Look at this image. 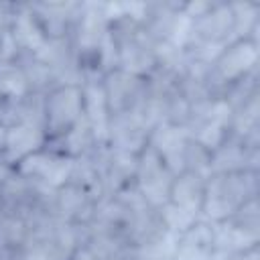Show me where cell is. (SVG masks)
<instances>
[{
	"mask_svg": "<svg viewBox=\"0 0 260 260\" xmlns=\"http://www.w3.org/2000/svg\"><path fill=\"white\" fill-rule=\"evenodd\" d=\"M228 260H260V244L246 248V250H240V252L232 254Z\"/></svg>",
	"mask_w": 260,
	"mask_h": 260,
	"instance_id": "484cf974",
	"label": "cell"
},
{
	"mask_svg": "<svg viewBox=\"0 0 260 260\" xmlns=\"http://www.w3.org/2000/svg\"><path fill=\"white\" fill-rule=\"evenodd\" d=\"M232 114L234 112L223 98H209L191 106V116L185 128L195 142L207 150H215L230 136Z\"/></svg>",
	"mask_w": 260,
	"mask_h": 260,
	"instance_id": "5b68a950",
	"label": "cell"
},
{
	"mask_svg": "<svg viewBox=\"0 0 260 260\" xmlns=\"http://www.w3.org/2000/svg\"><path fill=\"white\" fill-rule=\"evenodd\" d=\"M6 134H8V126H4V124L0 122V154H2V150H4V142H6Z\"/></svg>",
	"mask_w": 260,
	"mask_h": 260,
	"instance_id": "4316f807",
	"label": "cell"
},
{
	"mask_svg": "<svg viewBox=\"0 0 260 260\" xmlns=\"http://www.w3.org/2000/svg\"><path fill=\"white\" fill-rule=\"evenodd\" d=\"M51 148H55L57 152L65 154L67 158L75 160V158H81L85 154H89L98 144H102L91 128V124L87 122V118L83 116L67 134H63L61 138L57 140H51L47 142Z\"/></svg>",
	"mask_w": 260,
	"mask_h": 260,
	"instance_id": "ac0fdd59",
	"label": "cell"
},
{
	"mask_svg": "<svg viewBox=\"0 0 260 260\" xmlns=\"http://www.w3.org/2000/svg\"><path fill=\"white\" fill-rule=\"evenodd\" d=\"M67 256L69 254L51 238L30 236V240L20 250L18 260H67Z\"/></svg>",
	"mask_w": 260,
	"mask_h": 260,
	"instance_id": "7402d4cb",
	"label": "cell"
},
{
	"mask_svg": "<svg viewBox=\"0 0 260 260\" xmlns=\"http://www.w3.org/2000/svg\"><path fill=\"white\" fill-rule=\"evenodd\" d=\"M205 179L199 173L193 171H181L173 177L171 189H169V201L171 205L201 217V203H203V191H205Z\"/></svg>",
	"mask_w": 260,
	"mask_h": 260,
	"instance_id": "2e32d148",
	"label": "cell"
},
{
	"mask_svg": "<svg viewBox=\"0 0 260 260\" xmlns=\"http://www.w3.org/2000/svg\"><path fill=\"white\" fill-rule=\"evenodd\" d=\"M213 256L215 223H209L199 217L185 232L173 238L171 260H213Z\"/></svg>",
	"mask_w": 260,
	"mask_h": 260,
	"instance_id": "8fae6325",
	"label": "cell"
},
{
	"mask_svg": "<svg viewBox=\"0 0 260 260\" xmlns=\"http://www.w3.org/2000/svg\"><path fill=\"white\" fill-rule=\"evenodd\" d=\"M71 165H73L71 158H67L65 154H61L55 148H51L49 144H45L41 150L26 156L14 171L18 175H22L24 179L55 191L69 181Z\"/></svg>",
	"mask_w": 260,
	"mask_h": 260,
	"instance_id": "ba28073f",
	"label": "cell"
},
{
	"mask_svg": "<svg viewBox=\"0 0 260 260\" xmlns=\"http://www.w3.org/2000/svg\"><path fill=\"white\" fill-rule=\"evenodd\" d=\"M53 205H55V215L61 221L75 223V225H89L93 219L98 201L85 189L67 181L65 185L55 189Z\"/></svg>",
	"mask_w": 260,
	"mask_h": 260,
	"instance_id": "5bb4252c",
	"label": "cell"
},
{
	"mask_svg": "<svg viewBox=\"0 0 260 260\" xmlns=\"http://www.w3.org/2000/svg\"><path fill=\"white\" fill-rule=\"evenodd\" d=\"M108 2H81L69 41L83 79L104 75V49L108 43Z\"/></svg>",
	"mask_w": 260,
	"mask_h": 260,
	"instance_id": "6da1fadb",
	"label": "cell"
},
{
	"mask_svg": "<svg viewBox=\"0 0 260 260\" xmlns=\"http://www.w3.org/2000/svg\"><path fill=\"white\" fill-rule=\"evenodd\" d=\"M234 14V39L260 41V2L238 0L230 2Z\"/></svg>",
	"mask_w": 260,
	"mask_h": 260,
	"instance_id": "ffe728a7",
	"label": "cell"
},
{
	"mask_svg": "<svg viewBox=\"0 0 260 260\" xmlns=\"http://www.w3.org/2000/svg\"><path fill=\"white\" fill-rule=\"evenodd\" d=\"M240 171H260V146H250L230 134L215 150H211V175Z\"/></svg>",
	"mask_w": 260,
	"mask_h": 260,
	"instance_id": "4fadbf2b",
	"label": "cell"
},
{
	"mask_svg": "<svg viewBox=\"0 0 260 260\" xmlns=\"http://www.w3.org/2000/svg\"><path fill=\"white\" fill-rule=\"evenodd\" d=\"M18 63L24 69V75L28 79V85L32 89V93H41L45 95L47 91H51L53 87L59 85L57 73L53 71V67L49 63H45L41 57L37 55H22L18 59Z\"/></svg>",
	"mask_w": 260,
	"mask_h": 260,
	"instance_id": "44dd1931",
	"label": "cell"
},
{
	"mask_svg": "<svg viewBox=\"0 0 260 260\" xmlns=\"http://www.w3.org/2000/svg\"><path fill=\"white\" fill-rule=\"evenodd\" d=\"M32 93L18 61H0V104L20 102Z\"/></svg>",
	"mask_w": 260,
	"mask_h": 260,
	"instance_id": "d6986e66",
	"label": "cell"
},
{
	"mask_svg": "<svg viewBox=\"0 0 260 260\" xmlns=\"http://www.w3.org/2000/svg\"><path fill=\"white\" fill-rule=\"evenodd\" d=\"M150 126L136 112L110 116L106 144L114 150H124L132 154H140L148 144Z\"/></svg>",
	"mask_w": 260,
	"mask_h": 260,
	"instance_id": "30bf717a",
	"label": "cell"
},
{
	"mask_svg": "<svg viewBox=\"0 0 260 260\" xmlns=\"http://www.w3.org/2000/svg\"><path fill=\"white\" fill-rule=\"evenodd\" d=\"M83 118L81 83H63L43 95V132L47 142L67 134Z\"/></svg>",
	"mask_w": 260,
	"mask_h": 260,
	"instance_id": "277c9868",
	"label": "cell"
},
{
	"mask_svg": "<svg viewBox=\"0 0 260 260\" xmlns=\"http://www.w3.org/2000/svg\"><path fill=\"white\" fill-rule=\"evenodd\" d=\"M260 71V41L234 39L211 61V89L223 98L225 89Z\"/></svg>",
	"mask_w": 260,
	"mask_h": 260,
	"instance_id": "3957f363",
	"label": "cell"
},
{
	"mask_svg": "<svg viewBox=\"0 0 260 260\" xmlns=\"http://www.w3.org/2000/svg\"><path fill=\"white\" fill-rule=\"evenodd\" d=\"M37 26L47 41L69 39L81 2H26Z\"/></svg>",
	"mask_w": 260,
	"mask_h": 260,
	"instance_id": "9c48e42d",
	"label": "cell"
},
{
	"mask_svg": "<svg viewBox=\"0 0 260 260\" xmlns=\"http://www.w3.org/2000/svg\"><path fill=\"white\" fill-rule=\"evenodd\" d=\"M158 215H160V221H162V225H165V230L169 232L171 238L179 236L193 221L199 219V217H195V215H191V213H187V211H183V209H179L171 203H165L162 207H158Z\"/></svg>",
	"mask_w": 260,
	"mask_h": 260,
	"instance_id": "cb8c5ba5",
	"label": "cell"
},
{
	"mask_svg": "<svg viewBox=\"0 0 260 260\" xmlns=\"http://www.w3.org/2000/svg\"><path fill=\"white\" fill-rule=\"evenodd\" d=\"M189 132L185 126H175L160 122L150 128L148 134V146L165 160V165L171 169L173 175L183 171L185 160V148L189 144Z\"/></svg>",
	"mask_w": 260,
	"mask_h": 260,
	"instance_id": "7c38bea8",
	"label": "cell"
},
{
	"mask_svg": "<svg viewBox=\"0 0 260 260\" xmlns=\"http://www.w3.org/2000/svg\"><path fill=\"white\" fill-rule=\"evenodd\" d=\"M83 89V116L91 124L98 140L106 144V132L110 122V112L102 87V77H85L81 83Z\"/></svg>",
	"mask_w": 260,
	"mask_h": 260,
	"instance_id": "e0dca14e",
	"label": "cell"
},
{
	"mask_svg": "<svg viewBox=\"0 0 260 260\" xmlns=\"http://www.w3.org/2000/svg\"><path fill=\"white\" fill-rule=\"evenodd\" d=\"M102 87L110 116L136 112L146 100V79L132 75L124 69H110L102 75Z\"/></svg>",
	"mask_w": 260,
	"mask_h": 260,
	"instance_id": "8992f818",
	"label": "cell"
},
{
	"mask_svg": "<svg viewBox=\"0 0 260 260\" xmlns=\"http://www.w3.org/2000/svg\"><path fill=\"white\" fill-rule=\"evenodd\" d=\"M45 144H47V136L43 128L32 124H14L8 126V134L0 158L8 169L14 171L26 156L41 150Z\"/></svg>",
	"mask_w": 260,
	"mask_h": 260,
	"instance_id": "9a60e30c",
	"label": "cell"
},
{
	"mask_svg": "<svg viewBox=\"0 0 260 260\" xmlns=\"http://www.w3.org/2000/svg\"><path fill=\"white\" fill-rule=\"evenodd\" d=\"M67 260H100V256L95 254V250L89 244H79L77 248H73L69 252Z\"/></svg>",
	"mask_w": 260,
	"mask_h": 260,
	"instance_id": "d4e9b609",
	"label": "cell"
},
{
	"mask_svg": "<svg viewBox=\"0 0 260 260\" xmlns=\"http://www.w3.org/2000/svg\"><path fill=\"white\" fill-rule=\"evenodd\" d=\"M183 171H193L203 177L211 175V150L189 138V144L185 148V160H183Z\"/></svg>",
	"mask_w": 260,
	"mask_h": 260,
	"instance_id": "603a6c76",
	"label": "cell"
},
{
	"mask_svg": "<svg viewBox=\"0 0 260 260\" xmlns=\"http://www.w3.org/2000/svg\"><path fill=\"white\" fill-rule=\"evenodd\" d=\"M173 177L175 175L165 165V160L146 144V148L138 154L134 187L150 207L158 209L169 201V189H171Z\"/></svg>",
	"mask_w": 260,
	"mask_h": 260,
	"instance_id": "52a82bcc",
	"label": "cell"
},
{
	"mask_svg": "<svg viewBox=\"0 0 260 260\" xmlns=\"http://www.w3.org/2000/svg\"><path fill=\"white\" fill-rule=\"evenodd\" d=\"M260 195V171L213 173L205 179L201 219L223 223L246 201Z\"/></svg>",
	"mask_w": 260,
	"mask_h": 260,
	"instance_id": "7a4b0ae2",
	"label": "cell"
}]
</instances>
